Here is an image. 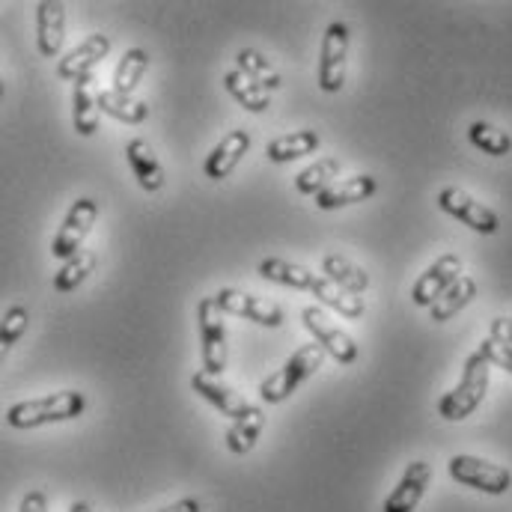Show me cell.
<instances>
[{"instance_id": "cell-1", "label": "cell", "mask_w": 512, "mask_h": 512, "mask_svg": "<svg viewBox=\"0 0 512 512\" xmlns=\"http://www.w3.org/2000/svg\"><path fill=\"white\" fill-rule=\"evenodd\" d=\"M87 408V399L81 390H60L51 396H39V399H24L9 405L6 411V423L12 429H39L48 423H63V420H75L81 417Z\"/></svg>"}, {"instance_id": "cell-2", "label": "cell", "mask_w": 512, "mask_h": 512, "mask_svg": "<svg viewBox=\"0 0 512 512\" xmlns=\"http://www.w3.org/2000/svg\"><path fill=\"white\" fill-rule=\"evenodd\" d=\"M489 379H492V364L486 361L483 352H474L465 361V370H462L459 384L438 399V414L444 420H450V423H459V420L471 417L480 408V402L486 399Z\"/></svg>"}, {"instance_id": "cell-3", "label": "cell", "mask_w": 512, "mask_h": 512, "mask_svg": "<svg viewBox=\"0 0 512 512\" xmlns=\"http://www.w3.org/2000/svg\"><path fill=\"white\" fill-rule=\"evenodd\" d=\"M322 361H325V349L319 343L301 346L298 352L289 355V361L277 373H271L268 379H262V384H259V399L268 402V405H277V402L289 399L310 376L319 373Z\"/></svg>"}, {"instance_id": "cell-4", "label": "cell", "mask_w": 512, "mask_h": 512, "mask_svg": "<svg viewBox=\"0 0 512 512\" xmlns=\"http://www.w3.org/2000/svg\"><path fill=\"white\" fill-rule=\"evenodd\" d=\"M197 322H200V340H203V370L209 376H224L227 361H230V346H227V325H224V310L218 307L215 295L200 298L197 304Z\"/></svg>"}, {"instance_id": "cell-5", "label": "cell", "mask_w": 512, "mask_h": 512, "mask_svg": "<svg viewBox=\"0 0 512 512\" xmlns=\"http://www.w3.org/2000/svg\"><path fill=\"white\" fill-rule=\"evenodd\" d=\"M447 471L456 483L468 486V489H477L483 495H507L512 486L510 468L504 465H495L489 459H480V456H468V453H459L447 462Z\"/></svg>"}, {"instance_id": "cell-6", "label": "cell", "mask_w": 512, "mask_h": 512, "mask_svg": "<svg viewBox=\"0 0 512 512\" xmlns=\"http://www.w3.org/2000/svg\"><path fill=\"white\" fill-rule=\"evenodd\" d=\"M301 322H304V328L313 334V340H316L340 367H349V364H355V361L361 358L358 343H355L343 328H337V325L331 322V316H328L319 304H307V307L301 310Z\"/></svg>"}, {"instance_id": "cell-7", "label": "cell", "mask_w": 512, "mask_h": 512, "mask_svg": "<svg viewBox=\"0 0 512 512\" xmlns=\"http://www.w3.org/2000/svg\"><path fill=\"white\" fill-rule=\"evenodd\" d=\"M346 57H349V27L343 21H331L322 39V57H319V87L325 93L343 90Z\"/></svg>"}, {"instance_id": "cell-8", "label": "cell", "mask_w": 512, "mask_h": 512, "mask_svg": "<svg viewBox=\"0 0 512 512\" xmlns=\"http://www.w3.org/2000/svg\"><path fill=\"white\" fill-rule=\"evenodd\" d=\"M96 221H99V203L90 200V197L75 200V206L66 212L63 227H60V233H57V239L51 245V256L69 262L72 256L78 254V248L84 245V239L90 236Z\"/></svg>"}, {"instance_id": "cell-9", "label": "cell", "mask_w": 512, "mask_h": 512, "mask_svg": "<svg viewBox=\"0 0 512 512\" xmlns=\"http://www.w3.org/2000/svg\"><path fill=\"white\" fill-rule=\"evenodd\" d=\"M438 206H441L447 215H453L456 221L468 224L471 230H477V233H483V236H492V233H498V227H501L498 215H495L489 206H483L480 200H474L468 191H462V188H456V185H447V188L438 191Z\"/></svg>"}, {"instance_id": "cell-10", "label": "cell", "mask_w": 512, "mask_h": 512, "mask_svg": "<svg viewBox=\"0 0 512 512\" xmlns=\"http://www.w3.org/2000/svg\"><path fill=\"white\" fill-rule=\"evenodd\" d=\"M218 307L230 316H242V319H251L256 325H265V328H280L283 325V310L280 304H274L271 298H262V295H251V292H239V289H221L215 295Z\"/></svg>"}, {"instance_id": "cell-11", "label": "cell", "mask_w": 512, "mask_h": 512, "mask_svg": "<svg viewBox=\"0 0 512 512\" xmlns=\"http://www.w3.org/2000/svg\"><path fill=\"white\" fill-rule=\"evenodd\" d=\"M459 277H462V259L456 254L438 256V259L417 277V283H414V289H411V301H414L417 307H432V304H435Z\"/></svg>"}, {"instance_id": "cell-12", "label": "cell", "mask_w": 512, "mask_h": 512, "mask_svg": "<svg viewBox=\"0 0 512 512\" xmlns=\"http://www.w3.org/2000/svg\"><path fill=\"white\" fill-rule=\"evenodd\" d=\"M111 54V39L105 33H93L90 39H84L78 48H72L60 63H57V75L63 81H84L93 75V69Z\"/></svg>"}, {"instance_id": "cell-13", "label": "cell", "mask_w": 512, "mask_h": 512, "mask_svg": "<svg viewBox=\"0 0 512 512\" xmlns=\"http://www.w3.org/2000/svg\"><path fill=\"white\" fill-rule=\"evenodd\" d=\"M429 483H432V465L423 459L411 462L405 474L399 477V483L393 486V492L387 495L382 512H414L420 498L426 495Z\"/></svg>"}, {"instance_id": "cell-14", "label": "cell", "mask_w": 512, "mask_h": 512, "mask_svg": "<svg viewBox=\"0 0 512 512\" xmlns=\"http://www.w3.org/2000/svg\"><path fill=\"white\" fill-rule=\"evenodd\" d=\"M36 42L42 57H57L66 42V6L60 0H42L36 6Z\"/></svg>"}, {"instance_id": "cell-15", "label": "cell", "mask_w": 512, "mask_h": 512, "mask_svg": "<svg viewBox=\"0 0 512 512\" xmlns=\"http://www.w3.org/2000/svg\"><path fill=\"white\" fill-rule=\"evenodd\" d=\"M191 387H194L206 402H212L221 414H227V417H233V420H239V417L251 408V402H248L239 390H233L230 384L224 382V379H218V376H209L206 370H200V373L191 376Z\"/></svg>"}, {"instance_id": "cell-16", "label": "cell", "mask_w": 512, "mask_h": 512, "mask_svg": "<svg viewBox=\"0 0 512 512\" xmlns=\"http://www.w3.org/2000/svg\"><path fill=\"white\" fill-rule=\"evenodd\" d=\"M248 149H251V134H248L245 128L230 131V134L209 152V158H206V164H203L206 176L215 179V182L227 179V176L239 167V161L245 158Z\"/></svg>"}, {"instance_id": "cell-17", "label": "cell", "mask_w": 512, "mask_h": 512, "mask_svg": "<svg viewBox=\"0 0 512 512\" xmlns=\"http://www.w3.org/2000/svg\"><path fill=\"white\" fill-rule=\"evenodd\" d=\"M376 191H379L376 176L361 173V176H352V179H340V182H334L328 191H322V194L316 197V206H319L322 212H334V209H343V206L364 203V200H370Z\"/></svg>"}, {"instance_id": "cell-18", "label": "cell", "mask_w": 512, "mask_h": 512, "mask_svg": "<svg viewBox=\"0 0 512 512\" xmlns=\"http://www.w3.org/2000/svg\"><path fill=\"white\" fill-rule=\"evenodd\" d=\"M99 93L96 90V78H84L75 84V93H72V120H75V131L90 137L96 134L102 126V108H99Z\"/></svg>"}, {"instance_id": "cell-19", "label": "cell", "mask_w": 512, "mask_h": 512, "mask_svg": "<svg viewBox=\"0 0 512 512\" xmlns=\"http://www.w3.org/2000/svg\"><path fill=\"white\" fill-rule=\"evenodd\" d=\"M126 158L131 173L137 176L143 191L155 194V191L164 188V170H161V164H158V158H155V152H152V146L146 140H140V137L128 140Z\"/></svg>"}, {"instance_id": "cell-20", "label": "cell", "mask_w": 512, "mask_h": 512, "mask_svg": "<svg viewBox=\"0 0 512 512\" xmlns=\"http://www.w3.org/2000/svg\"><path fill=\"white\" fill-rule=\"evenodd\" d=\"M313 295H316V301L319 304H325V307H334L337 313H343L346 319H361L364 313H367V304H364V298L361 295H355V292H349V289H343V286H337L334 280H328L325 274H319L316 277V283H313V289H310Z\"/></svg>"}, {"instance_id": "cell-21", "label": "cell", "mask_w": 512, "mask_h": 512, "mask_svg": "<svg viewBox=\"0 0 512 512\" xmlns=\"http://www.w3.org/2000/svg\"><path fill=\"white\" fill-rule=\"evenodd\" d=\"M262 429H265V411L259 405H251L239 420L230 423V429H227V450L236 453V456L251 453L256 447V441H259V435H262Z\"/></svg>"}, {"instance_id": "cell-22", "label": "cell", "mask_w": 512, "mask_h": 512, "mask_svg": "<svg viewBox=\"0 0 512 512\" xmlns=\"http://www.w3.org/2000/svg\"><path fill=\"white\" fill-rule=\"evenodd\" d=\"M256 271H259L262 280H271V283H280V286H292V289H307V292L313 289V283L319 277L310 268H304L298 262H289V259H277V256L262 259Z\"/></svg>"}, {"instance_id": "cell-23", "label": "cell", "mask_w": 512, "mask_h": 512, "mask_svg": "<svg viewBox=\"0 0 512 512\" xmlns=\"http://www.w3.org/2000/svg\"><path fill=\"white\" fill-rule=\"evenodd\" d=\"M316 149H319V134L313 128H304V131H292V134H283V137L271 140L265 155L274 164H289V161L304 158V155H310Z\"/></svg>"}, {"instance_id": "cell-24", "label": "cell", "mask_w": 512, "mask_h": 512, "mask_svg": "<svg viewBox=\"0 0 512 512\" xmlns=\"http://www.w3.org/2000/svg\"><path fill=\"white\" fill-rule=\"evenodd\" d=\"M477 298V280L474 277H468V274H462L432 307H429V313H432V322H447V319H453L456 313H462L471 301Z\"/></svg>"}, {"instance_id": "cell-25", "label": "cell", "mask_w": 512, "mask_h": 512, "mask_svg": "<svg viewBox=\"0 0 512 512\" xmlns=\"http://www.w3.org/2000/svg\"><path fill=\"white\" fill-rule=\"evenodd\" d=\"M337 176H340V161L337 158H319L295 176V188L304 197H319L334 182H340Z\"/></svg>"}, {"instance_id": "cell-26", "label": "cell", "mask_w": 512, "mask_h": 512, "mask_svg": "<svg viewBox=\"0 0 512 512\" xmlns=\"http://www.w3.org/2000/svg\"><path fill=\"white\" fill-rule=\"evenodd\" d=\"M224 87H227V93L245 108V111H251V114H265L268 111V93L256 84L254 78H248L242 69H233V72H227L224 75Z\"/></svg>"}, {"instance_id": "cell-27", "label": "cell", "mask_w": 512, "mask_h": 512, "mask_svg": "<svg viewBox=\"0 0 512 512\" xmlns=\"http://www.w3.org/2000/svg\"><path fill=\"white\" fill-rule=\"evenodd\" d=\"M322 271L328 280H334L337 286H343L355 295H364L370 289V274L364 268H358L355 262H349L346 256L328 254L322 259Z\"/></svg>"}, {"instance_id": "cell-28", "label": "cell", "mask_w": 512, "mask_h": 512, "mask_svg": "<svg viewBox=\"0 0 512 512\" xmlns=\"http://www.w3.org/2000/svg\"><path fill=\"white\" fill-rule=\"evenodd\" d=\"M96 262H99L96 251H78L69 262H63V268L54 274V283H51L54 292H57V295L75 292V289L96 271Z\"/></svg>"}, {"instance_id": "cell-29", "label": "cell", "mask_w": 512, "mask_h": 512, "mask_svg": "<svg viewBox=\"0 0 512 512\" xmlns=\"http://www.w3.org/2000/svg\"><path fill=\"white\" fill-rule=\"evenodd\" d=\"M99 108H102V114H108V117H114L120 123H128V126H137V123L149 120V105L146 102H137L131 96H120L114 90L99 93Z\"/></svg>"}, {"instance_id": "cell-30", "label": "cell", "mask_w": 512, "mask_h": 512, "mask_svg": "<svg viewBox=\"0 0 512 512\" xmlns=\"http://www.w3.org/2000/svg\"><path fill=\"white\" fill-rule=\"evenodd\" d=\"M146 69H149V54L143 48H128L123 60L117 63V72H114V93L131 96L140 87Z\"/></svg>"}, {"instance_id": "cell-31", "label": "cell", "mask_w": 512, "mask_h": 512, "mask_svg": "<svg viewBox=\"0 0 512 512\" xmlns=\"http://www.w3.org/2000/svg\"><path fill=\"white\" fill-rule=\"evenodd\" d=\"M236 60H239V69L248 75V78H254L256 84L268 93V90H280V72L274 69V63L265 57V54H259L254 48H242L239 54H236Z\"/></svg>"}, {"instance_id": "cell-32", "label": "cell", "mask_w": 512, "mask_h": 512, "mask_svg": "<svg viewBox=\"0 0 512 512\" xmlns=\"http://www.w3.org/2000/svg\"><path fill=\"white\" fill-rule=\"evenodd\" d=\"M468 137H471V143H474L480 152H486V155L501 158V155H510L512 152L510 134H507L504 128L492 126V123H483V120L471 123V128H468Z\"/></svg>"}, {"instance_id": "cell-33", "label": "cell", "mask_w": 512, "mask_h": 512, "mask_svg": "<svg viewBox=\"0 0 512 512\" xmlns=\"http://www.w3.org/2000/svg\"><path fill=\"white\" fill-rule=\"evenodd\" d=\"M30 325V310L24 304H12L6 313H3V322H0V346L9 349L21 340V334L27 331Z\"/></svg>"}, {"instance_id": "cell-34", "label": "cell", "mask_w": 512, "mask_h": 512, "mask_svg": "<svg viewBox=\"0 0 512 512\" xmlns=\"http://www.w3.org/2000/svg\"><path fill=\"white\" fill-rule=\"evenodd\" d=\"M477 352H483L486 355V361L492 364V367H501V370H507L512 376V346L507 343H501V340H483L480 343V349Z\"/></svg>"}, {"instance_id": "cell-35", "label": "cell", "mask_w": 512, "mask_h": 512, "mask_svg": "<svg viewBox=\"0 0 512 512\" xmlns=\"http://www.w3.org/2000/svg\"><path fill=\"white\" fill-rule=\"evenodd\" d=\"M489 337H492V340H501V343H507V346H512V316L492 319V325H489Z\"/></svg>"}, {"instance_id": "cell-36", "label": "cell", "mask_w": 512, "mask_h": 512, "mask_svg": "<svg viewBox=\"0 0 512 512\" xmlns=\"http://www.w3.org/2000/svg\"><path fill=\"white\" fill-rule=\"evenodd\" d=\"M18 512H48V498H45V492H27L24 501H21V507H18Z\"/></svg>"}, {"instance_id": "cell-37", "label": "cell", "mask_w": 512, "mask_h": 512, "mask_svg": "<svg viewBox=\"0 0 512 512\" xmlns=\"http://www.w3.org/2000/svg\"><path fill=\"white\" fill-rule=\"evenodd\" d=\"M158 512H203V507H200V501H197V498H182V501L170 504L167 510H158Z\"/></svg>"}, {"instance_id": "cell-38", "label": "cell", "mask_w": 512, "mask_h": 512, "mask_svg": "<svg viewBox=\"0 0 512 512\" xmlns=\"http://www.w3.org/2000/svg\"><path fill=\"white\" fill-rule=\"evenodd\" d=\"M69 512H96V510H93V507H90L87 501H75V504L69 507Z\"/></svg>"}]
</instances>
